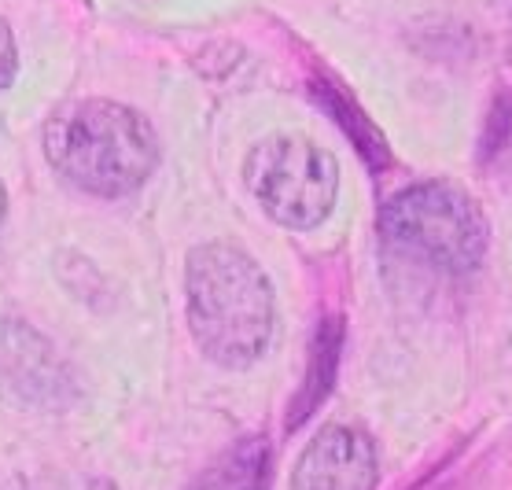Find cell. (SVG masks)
I'll list each match as a JSON object with an SVG mask.
<instances>
[{
    "label": "cell",
    "instance_id": "cell-2",
    "mask_svg": "<svg viewBox=\"0 0 512 490\" xmlns=\"http://www.w3.org/2000/svg\"><path fill=\"white\" fill-rule=\"evenodd\" d=\"M45 155L74 188L118 199L137 192L159 166V137L137 107L78 100L45 122Z\"/></svg>",
    "mask_w": 512,
    "mask_h": 490
},
{
    "label": "cell",
    "instance_id": "cell-9",
    "mask_svg": "<svg viewBox=\"0 0 512 490\" xmlns=\"http://www.w3.org/2000/svg\"><path fill=\"white\" fill-rule=\"evenodd\" d=\"M4 214H8V192L0 185V225H4Z\"/></svg>",
    "mask_w": 512,
    "mask_h": 490
},
{
    "label": "cell",
    "instance_id": "cell-1",
    "mask_svg": "<svg viewBox=\"0 0 512 490\" xmlns=\"http://www.w3.org/2000/svg\"><path fill=\"white\" fill-rule=\"evenodd\" d=\"M188 328L222 369H251L273 343L277 299L269 273L233 240L192 247L185 266Z\"/></svg>",
    "mask_w": 512,
    "mask_h": 490
},
{
    "label": "cell",
    "instance_id": "cell-6",
    "mask_svg": "<svg viewBox=\"0 0 512 490\" xmlns=\"http://www.w3.org/2000/svg\"><path fill=\"white\" fill-rule=\"evenodd\" d=\"M0 373L23 398L45 402V406H56L67 384V373L59 365L56 350L48 347V339L19 321L0 325Z\"/></svg>",
    "mask_w": 512,
    "mask_h": 490
},
{
    "label": "cell",
    "instance_id": "cell-5",
    "mask_svg": "<svg viewBox=\"0 0 512 490\" xmlns=\"http://www.w3.org/2000/svg\"><path fill=\"white\" fill-rule=\"evenodd\" d=\"M376 483H380L376 443L347 424L317 432L291 472V490H376Z\"/></svg>",
    "mask_w": 512,
    "mask_h": 490
},
{
    "label": "cell",
    "instance_id": "cell-8",
    "mask_svg": "<svg viewBox=\"0 0 512 490\" xmlns=\"http://www.w3.org/2000/svg\"><path fill=\"white\" fill-rule=\"evenodd\" d=\"M15 70H19V52H15V34L8 19L0 15V89H8L15 82Z\"/></svg>",
    "mask_w": 512,
    "mask_h": 490
},
{
    "label": "cell",
    "instance_id": "cell-3",
    "mask_svg": "<svg viewBox=\"0 0 512 490\" xmlns=\"http://www.w3.org/2000/svg\"><path fill=\"white\" fill-rule=\"evenodd\" d=\"M380 233L395 251L424 266L465 277L487 255V218L465 188L420 181L387 199Z\"/></svg>",
    "mask_w": 512,
    "mask_h": 490
},
{
    "label": "cell",
    "instance_id": "cell-4",
    "mask_svg": "<svg viewBox=\"0 0 512 490\" xmlns=\"http://www.w3.org/2000/svg\"><path fill=\"white\" fill-rule=\"evenodd\" d=\"M244 181L258 207L284 229H317L336 207L339 166L310 137L273 133L244 159Z\"/></svg>",
    "mask_w": 512,
    "mask_h": 490
},
{
    "label": "cell",
    "instance_id": "cell-7",
    "mask_svg": "<svg viewBox=\"0 0 512 490\" xmlns=\"http://www.w3.org/2000/svg\"><path fill=\"white\" fill-rule=\"evenodd\" d=\"M269 472V446L266 439H244L229 446L203 476L188 490H266Z\"/></svg>",
    "mask_w": 512,
    "mask_h": 490
}]
</instances>
